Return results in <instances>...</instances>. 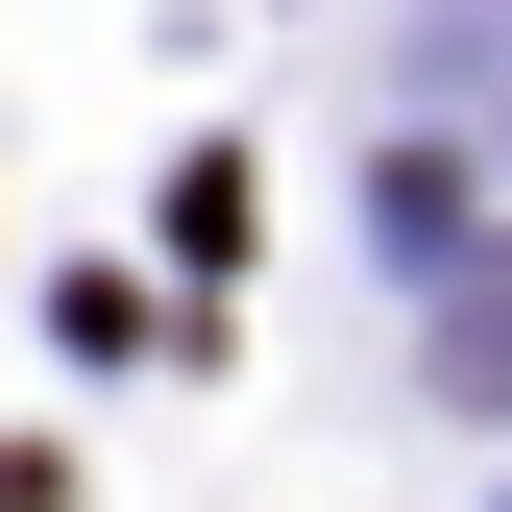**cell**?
I'll return each mask as SVG.
<instances>
[{
	"label": "cell",
	"mask_w": 512,
	"mask_h": 512,
	"mask_svg": "<svg viewBox=\"0 0 512 512\" xmlns=\"http://www.w3.org/2000/svg\"><path fill=\"white\" fill-rule=\"evenodd\" d=\"M439 342H464V391H512V269H488L464 317H439Z\"/></svg>",
	"instance_id": "cell-1"
}]
</instances>
